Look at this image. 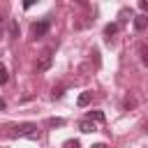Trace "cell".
Returning <instances> with one entry per match:
<instances>
[{"instance_id": "cell-1", "label": "cell", "mask_w": 148, "mask_h": 148, "mask_svg": "<svg viewBox=\"0 0 148 148\" xmlns=\"http://www.w3.org/2000/svg\"><path fill=\"white\" fill-rule=\"evenodd\" d=\"M9 136H28V139H39V127L35 125V123H18V125H14L12 127V132H9Z\"/></svg>"}, {"instance_id": "cell-2", "label": "cell", "mask_w": 148, "mask_h": 148, "mask_svg": "<svg viewBox=\"0 0 148 148\" xmlns=\"http://www.w3.org/2000/svg\"><path fill=\"white\" fill-rule=\"evenodd\" d=\"M49 28H51V18H42V21H37V23L30 25V32H32L35 39H42V37L49 32Z\"/></svg>"}, {"instance_id": "cell-3", "label": "cell", "mask_w": 148, "mask_h": 148, "mask_svg": "<svg viewBox=\"0 0 148 148\" xmlns=\"http://www.w3.org/2000/svg\"><path fill=\"white\" fill-rule=\"evenodd\" d=\"M51 62H53V56H51V49H49V51L42 53V58H39V62H37L35 69H37V72H46V69L51 67Z\"/></svg>"}, {"instance_id": "cell-4", "label": "cell", "mask_w": 148, "mask_h": 148, "mask_svg": "<svg viewBox=\"0 0 148 148\" xmlns=\"http://www.w3.org/2000/svg\"><path fill=\"white\" fill-rule=\"evenodd\" d=\"M118 28H120V23H106V25H104V42H106V44L113 42V35L118 32Z\"/></svg>"}, {"instance_id": "cell-5", "label": "cell", "mask_w": 148, "mask_h": 148, "mask_svg": "<svg viewBox=\"0 0 148 148\" xmlns=\"http://www.w3.org/2000/svg\"><path fill=\"white\" fill-rule=\"evenodd\" d=\"M146 28H148V16H146V14L134 16V30H136V32H141V30H146Z\"/></svg>"}, {"instance_id": "cell-6", "label": "cell", "mask_w": 148, "mask_h": 148, "mask_svg": "<svg viewBox=\"0 0 148 148\" xmlns=\"http://www.w3.org/2000/svg\"><path fill=\"white\" fill-rule=\"evenodd\" d=\"M79 130H81L83 134H90V132H95V130H97V125H95V120L86 118V120H81V123H79Z\"/></svg>"}, {"instance_id": "cell-7", "label": "cell", "mask_w": 148, "mask_h": 148, "mask_svg": "<svg viewBox=\"0 0 148 148\" xmlns=\"http://www.w3.org/2000/svg\"><path fill=\"white\" fill-rule=\"evenodd\" d=\"M130 18L134 21V14H132V9H130V7H123V9L118 12V23L123 25V23H127Z\"/></svg>"}, {"instance_id": "cell-8", "label": "cell", "mask_w": 148, "mask_h": 148, "mask_svg": "<svg viewBox=\"0 0 148 148\" xmlns=\"http://www.w3.org/2000/svg\"><path fill=\"white\" fill-rule=\"evenodd\" d=\"M90 102H92V90H83V92L79 95V99H76V104H79L81 109H83V106H88Z\"/></svg>"}, {"instance_id": "cell-9", "label": "cell", "mask_w": 148, "mask_h": 148, "mask_svg": "<svg viewBox=\"0 0 148 148\" xmlns=\"http://www.w3.org/2000/svg\"><path fill=\"white\" fill-rule=\"evenodd\" d=\"M7 32H9V39H16V37H18V23H16L14 18L9 21V25H7Z\"/></svg>"}, {"instance_id": "cell-10", "label": "cell", "mask_w": 148, "mask_h": 148, "mask_svg": "<svg viewBox=\"0 0 148 148\" xmlns=\"http://www.w3.org/2000/svg\"><path fill=\"white\" fill-rule=\"evenodd\" d=\"M86 118H90V120H95V123H104V111H88Z\"/></svg>"}, {"instance_id": "cell-11", "label": "cell", "mask_w": 148, "mask_h": 148, "mask_svg": "<svg viewBox=\"0 0 148 148\" xmlns=\"http://www.w3.org/2000/svg\"><path fill=\"white\" fill-rule=\"evenodd\" d=\"M134 106H136V97L127 95V97H125V102H123V109H125V111H130V109H134Z\"/></svg>"}, {"instance_id": "cell-12", "label": "cell", "mask_w": 148, "mask_h": 148, "mask_svg": "<svg viewBox=\"0 0 148 148\" xmlns=\"http://www.w3.org/2000/svg\"><path fill=\"white\" fill-rule=\"evenodd\" d=\"M139 53H141V62L148 67V46H143V44H141V46H139Z\"/></svg>"}, {"instance_id": "cell-13", "label": "cell", "mask_w": 148, "mask_h": 148, "mask_svg": "<svg viewBox=\"0 0 148 148\" xmlns=\"http://www.w3.org/2000/svg\"><path fill=\"white\" fill-rule=\"evenodd\" d=\"M7 81H9V72H7V67H5V65H2V67H0V83H2V86H5V83H7Z\"/></svg>"}, {"instance_id": "cell-14", "label": "cell", "mask_w": 148, "mask_h": 148, "mask_svg": "<svg viewBox=\"0 0 148 148\" xmlns=\"http://www.w3.org/2000/svg\"><path fill=\"white\" fill-rule=\"evenodd\" d=\"M62 95H65V88H62V86H58V88H53V92H51V97H53V99H60Z\"/></svg>"}, {"instance_id": "cell-15", "label": "cell", "mask_w": 148, "mask_h": 148, "mask_svg": "<svg viewBox=\"0 0 148 148\" xmlns=\"http://www.w3.org/2000/svg\"><path fill=\"white\" fill-rule=\"evenodd\" d=\"M49 125H51V127H62V125H65V120H62V118H51V120H49Z\"/></svg>"}, {"instance_id": "cell-16", "label": "cell", "mask_w": 148, "mask_h": 148, "mask_svg": "<svg viewBox=\"0 0 148 148\" xmlns=\"http://www.w3.org/2000/svg\"><path fill=\"white\" fill-rule=\"evenodd\" d=\"M65 148H79V141L76 139H69V141H65Z\"/></svg>"}, {"instance_id": "cell-17", "label": "cell", "mask_w": 148, "mask_h": 148, "mask_svg": "<svg viewBox=\"0 0 148 148\" xmlns=\"http://www.w3.org/2000/svg\"><path fill=\"white\" fill-rule=\"evenodd\" d=\"M90 56L95 58V65H99V51H97V49H92V51H90Z\"/></svg>"}, {"instance_id": "cell-18", "label": "cell", "mask_w": 148, "mask_h": 148, "mask_svg": "<svg viewBox=\"0 0 148 148\" xmlns=\"http://www.w3.org/2000/svg\"><path fill=\"white\" fill-rule=\"evenodd\" d=\"M139 7H141V12L146 14V12H148V0H139Z\"/></svg>"}, {"instance_id": "cell-19", "label": "cell", "mask_w": 148, "mask_h": 148, "mask_svg": "<svg viewBox=\"0 0 148 148\" xmlns=\"http://www.w3.org/2000/svg\"><path fill=\"white\" fill-rule=\"evenodd\" d=\"M35 2H37V0H23V7H25V9H30Z\"/></svg>"}, {"instance_id": "cell-20", "label": "cell", "mask_w": 148, "mask_h": 148, "mask_svg": "<svg viewBox=\"0 0 148 148\" xmlns=\"http://www.w3.org/2000/svg\"><path fill=\"white\" fill-rule=\"evenodd\" d=\"M90 148H106L104 143H95V146H90Z\"/></svg>"}, {"instance_id": "cell-21", "label": "cell", "mask_w": 148, "mask_h": 148, "mask_svg": "<svg viewBox=\"0 0 148 148\" xmlns=\"http://www.w3.org/2000/svg\"><path fill=\"white\" fill-rule=\"evenodd\" d=\"M143 132H146V134H148V120H146V125H143Z\"/></svg>"}]
</instances>
